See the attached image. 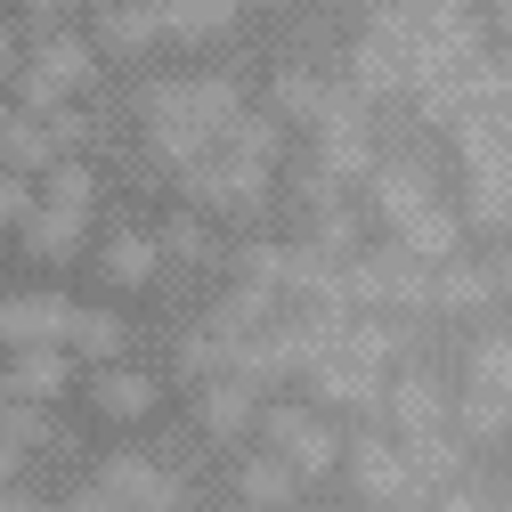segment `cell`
<instances>
[{
    "label": "cell",
    "mask_w": 512,
    "mask_h": 512,
    "mask_svg": "<svg viewBox=\"0 0 512 512\" xmlns=\"http://www.w3.org/2000/svg\"><path fill=\"white\" fill-rule=\"evenodd\" d=\"M228 9H236V0H171V9H155V17H163V33H179V41H204V33L228 25Z\"/></svg>",
    "instance_id": "6da1fadb"
},
{
    "label": "cell",
    "mask_w": 512,
    "mask_h": 512,
    "mask_svg": "<svg viewBox=\"0 0 512 512\" xmlns=\"http://www.w3.org/2000/svg\"><path fill=\"white\" fill-rule=\"evenodd\" d=\"M0 74H9V25H0Z\"/></svg>",
    "instance_id": "7a4b0ae2"
},
{
    "label": "cell",
    "mask_w": 512,
    "mask_h": 512,
    "mask_svg": "<svg viewBox=\"0 0 512 512\" xmlns=\"http://www.w3.org/2000/svg\"><path fill=\"white\" fill-rule=\"evenodd\" d=\"M504 17H512V0H504Z\"/></svg>",
    "instance_id": "3957f363"
}]
</instances>
